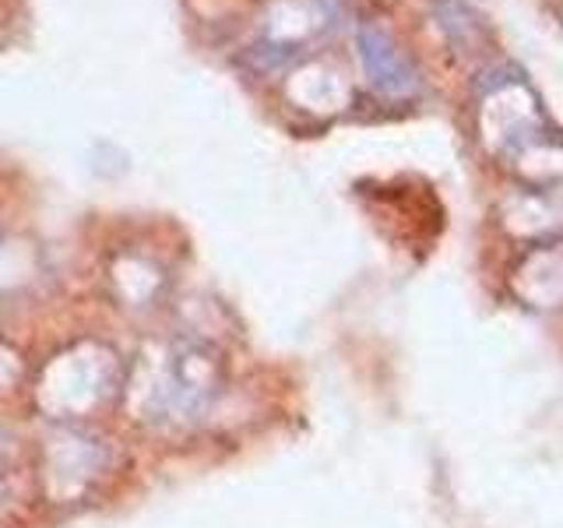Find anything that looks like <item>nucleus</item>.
Instances as JSON below:
<instances>
[{
	"label": "nucleus",
	"instance_id": "f03ea898",
	"mask_svg": "<svg viewBox=\"0 0 563 528\" xmlns=\"http://www.w3.org/2000/svg\"><path fill=\"white\" fill-rule=\"evenodd\" d=\"M131 366L120 352L96 339H78L43 363L35 377V405L53 422H85L128 392Z\"/></svg>",
	"mask_w": 563,
	"mask_h": 528
},
{
	"label": "nucleus",
	"instance_id": "7ed1b4c3",
	"mask_svg": "<svg viewBox=\"0 0 563 528\" xmlns=\"http://www.w3.org/2000/svg\"><path fill=\"white\" fill-rule=\"evenodd\" d=\"M117 448L81 422H57V430L43 437L35 483L49 504H81L113 472Z\"/></svg>",
	"mask_w": 563,
	"mask_h": 528
},
{
	"label": "nucleus",
	"instance_id": "f257e3e1",
	"mask_svg": "<svg viewBox=\"0 0 563 528\" xmlns=\"http://www.w3.org/2000/svg\"><path fill=\"white\" fill-rule=\"evenodd\" d=\"M141 363V384L128 381L123 398L134 402L137 419L155 427H198L225 387L222 352L198 334H176L155 360Z\"/></svg>",
	"mask_w": 563,
	"mask_h": 528
},
{
	"label": "nucleus",
	"instance_id": "20e7f679",
	"mask_svg": "<svg viewBox=\"0 0 563 528\" xmlns=\"http://www.w3.org/2000/svg\"><path fill=\"white\" fill-rule=\"evenodd\" d=\"M360 61H363L369 85L384 96H409L419 88V75L412 61L377 29L360 32Z\"/></svg>",
	"mask_w": 563,
	"mask_h": 528
}]
</instances>
